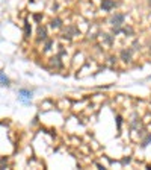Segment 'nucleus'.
Returning <instances> with one entry per match:
<instances>
[{
	"instance_id": "f257e3e1",
	"label": "nucleus",
	"mask_w": 151,
	"mask_h": 170,
	"mask_svg": "<svg viewBox=\"0 0 151 170\" xmlns=\"http://www.w3.org/2000/svg\"><path fill=\"white\" fill-rule=\"evenodd\" d=\"M20 97H21L23 100H29L32 97V93H30V91H26V90H21V91H20Z\"/></svg>"
}]
</instances>
